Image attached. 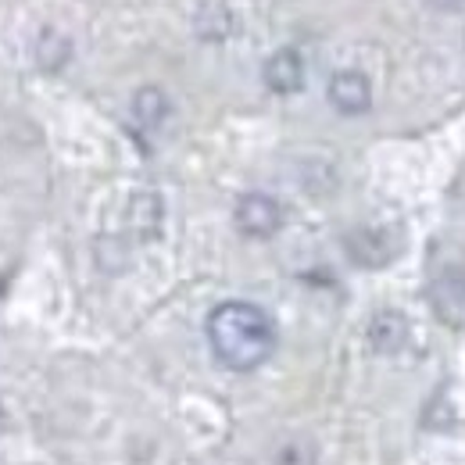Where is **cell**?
<instances>
[{
  "instance_id": "6da1fadb",
  "label": "cell",
  "mask_w": 465,
  "mask_h": 465,
  "mask_svg": "<svg viewBox=\"0 0 465 465\" xmlns=\"http://www.w3.org/2000/svg\"><path fill=\"white\" fill-rule=\"evenodd\" d=\"M208 344L212 354L230 372H254L262 369L276 351V322L265 308L251 301H223L212 308L208 322Z\"/></svg>"
},
{
  "instance_id": "7a4b0ae2",
  "label": "cell",
  "mask_w": 465,
  "mask_h": 465,
  "mask_svg": "<svg viewBox=\"0 0 465 465\" xmlns=\"http://www.w3.org/2000/svg\"><path fill=\"white\" fill-rule=\"evenodd\" d=\"M232 223L251 240H269L283 226V208L269 193H243L236 201V208H232Z\"/></svg>"
},
{
  "instance_id": "3957f363",
  "label": "cell",
  "mask_w": 465,
  "mask_h": 465,
  "mask_svg": "<svg viewBox=\"0 0 465 465\" xmlns=\"http://www.w3.org/2000/svg\"><path fill=\"white\" fill-rule=\"evenodd\" d=\"M326 97H330V104H333V112H341V115H365L369 108H372V86H369V79H365V72H358V68H341V72H333V79H330V86H326Z\"/></svg>"
},
{
  "instance_id": "277c9868",
  "label": "cell",
  "mask_w": 465,
  "mask_h": 465,
  "mask_svg": "<svg viewBox=\"0 0 465 465\" xmlns=\"http://www.w3.org/2000/svg\"><path fill=\"white\" fill-rule=\"evenodd\" d=\"M344 247H348V258L354 265H361V269H380V265H387L391 258H394V243H391V236L383 230H354L348 232V240H344Z\"/></svg>"
},
{
  "instance_id": "5b68a950",
  "label": "cell",
  "mask_w": 465,
  "mask_h": 465,
  "mask_svg": "<svg viewBox=\"0 0 465 465\" xmlns=\"http://www.w3.org/2000/svg\"><path fill=\"white\" fill-rule=\"evenodd\" d=\"M262 79H265V86H269L272 94L291 97V94H297V90L304 86V61H301L297 51L283 47V51H276L272 58L265 61Z\"/></svg>"
},
{
  "instance_id": "8992f818",
  "label": "cell",
  "mask_w": 465,
  "mask_h": 465,
  "mask_svg": "<svg viewBox=\"0 0 465 465\" xmlns=\"http://www.w3.org/2000/svg\"><path fill=\"white\" fill-rule=\"evenodd\" d=\"M408 341V319L401 312H376L369 322V344L380 354H398Z\"/></svg>"
},
{
  "instance_id": "52a82bcc",
  "label": "cell",
  "mask_w": 465,
  "mask_h": 465,
  "mask_svg": "<svg viewBox=\"0 0 465 465\" xmlns=\"http://www.w3.org/2000/svg\"><path fill=\"white\" fill-rule=\"evenodd\" d=\"M162 219H165V204L158 193L140 190L129 201V230L136 232L140 240H154L162 232Z\"/></svg>"
},
{
  "instance_id": "ba28073f",
  "label": "cell",
  "mask_w": 465,
  "mask_h": 465,
  "mask_svg": "<svg viewBox=\"0 0 465 465\" xmlns=\"http://www.w3.org/2000/svg\"><path fill=\"white\" fill-rule=\"evenodd\" d=\"M169 112H173V104H169L165 90H158V86H140V90L133 94V118H136L140 129H147V133L162 129Z\"/></svg>"
},
{
  "instance_id": "9c48e42d",
  "label": "cell",
  "mask_w": 465,
  "mask_h": 465,
  "mask_svg": "<svg viewBox=\"0 0 465 465\" xmlns=\"http://www.w3.org/2000/svg\"><path fill=\"white\" fill-rule=\"evenodd\" d=\"M68 58H72V40L61 36L58 29H44V36L36 44V64L44 72H61L68 64Z\"/></svg>"
},
{
  "instance_id": "30bf717a",
  "label": "cell",
  "mask_w": 465,
  "mask_h": 465,
  "mask_svg": "<svg viewBox=\"0 0 465 465\" xmlns=\"http://www.w3.org/2000/svg\"><path fill=\"white\" fill-rule=\"evenodd\" d=\"M272 465H319V448L304 437H287L276 444Z\"/></svg>"
},
{
  "instance_id": "8fae6325",
  "label": "cell",
  "mask_w": 465,
  "mask_h": 465,
  "mask_svg": "<svg viewBox=\"0 0 465 465\" xmlns=\"http://www.w3.org/2000/svg\"><path fill=\"white\" fill-rule=\"evenodd\" d=\"M197 33H201V40H208V44H219V40H226L230 36V11L226 7H204L201 15H197Z\"/></svg>"
},
{
  "instance_id": "7c38bea8",
  "label": "cell",
  "mask_w": 465,
  "mask_h": 465,
  "mask_svg": "<svg viewBox=\"0 0 465 465\" xmlns=\"http://www.w3.org/2000/svg\"><path fill=\"white\" fill-rule=\"evenodd\" d=\"M437 308L444 312V319H455V322H462L465 283H448V293H437Z\"/></svg>"
},
{
  "instance_id": "4fadbf2b",
  "label": "cell",
  "mask_w": 465,
  "mask_h": 465,
  "mask_svg": "<svg viewBox=\"0 0 465 465\" xmlns=\"http://www.w3.org/2000/svg\"><path fill=\"white\" fill-rule=\"evenodd\" d=\"M433 7H440V11H455V7H462L465 0H430Z\"/></svg>"
},
{
  "instance_id": "5bb4252c",
  "label": "cell",
  "mask_w": 465,
  "mask_h": 465,
  "mask_svg": "<svg viewBox=\"0 0 465 465\" xmlns=\"http://www.w3.org/2000/svg\"><path fill=\"white\" fill-rule=\"evenodd\" d=\"M0 430H4V405H0Z\"/></svg>"
}]
</instances>
